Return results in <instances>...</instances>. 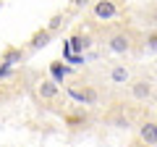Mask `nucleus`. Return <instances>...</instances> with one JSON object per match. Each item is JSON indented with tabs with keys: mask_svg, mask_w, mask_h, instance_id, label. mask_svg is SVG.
Segmentation results:
<instances>
[{
	"mask_svg": "<svg viewBox=\"0 0 157 147\" xmlns=\"http://www.w3.org/2000/svg\"><path fill=\"white\" fill-rule=\"evenodd\" d=\"M128 79H131V74H128V68H126V66H115L110 71V81H113V84H126Z\"/></svg>",
	"mask_w": 157,
	"mask_h": 147,
	"instance_id": "nucleus-10",
	"label": "nucleus"
},
{
	"mask_svg": "<svg viewBox=\"0 0 157 147\" xmlns=\"http://www.w3.org/2000/svg\"><path fill=\"white\" fill-rule=\"evenodd\" d=\"M131 95H134L136 100H149V97H152V84L144 81V79L134 81V84H131Z\"/></svg>",
	"mask_w": 157,
	"mask_h": 147,
	"instance_id": "nucleus-4",
	"label": "nucleus"
},
{
	"mask_svg": "<svg viewBox=\"0 0 157 147\" xmlns=\"http://www.w3.org/2000/svg\"><path fill=\"white\" fill-rule=\"evenodd\" d=\"M50 40H52V32H47V29H39V32L34 34L29 42H32V50H39V47H45Z\"/></svg>",
	"mask_w": 157,
	"mask_h": 147,
	"instance_id": "nucleus-9",
	"label": "nucleus"
},
{
	"mask_svg": "<svg viewBox=\"0 0 157 147\" xmlns=\"http://www.w3.org/2000/svg\"><path fill=\"white\" fill-rule=\"evenodd\" d=\"M73 6H76V8H84V6H89V0H73Z\"/></svg>",
	"mask_w": 157,
	"mask_h": 147,
	"instance_id": "nucleus-15",
	"label": "nucleus"
},
{
	"mask_svg": "<svg viewBox=\"0 0 157 147\" xmlns=\"http://www.w3.org/2000/svg\"><path fill=\"white\" fill-rule=\"evenodd\" d=\"M107 50L115 53V55H123V53H128V50H131V34H126V32L113 34L110 40H107Z\"/></svg>",
	"mask_w": 157,
	"mask_h": 147,
	"instance_id": "nucleus-1",
	"label": "nucleus"
},
{
	"mask_svg": "<svg viewBox=\"0 0 157 147\" xmlns=\"http://www.w3.org/2000/svg\"><path fill=\"white\" fill-rule=\"evenodd\" d=\"M37 92H39L42 100H52V97H58V84H55L52 79H45L42 84L37 87Z\"/></svg>",
	"mask_w": 157,
	"mask_h": 147,
	"instance_id": "nucleus-7",
	"label": "nucleus"
},
{
	"mask_svg": "<svg viewBox=\"0 0 157 147\" xmlns=\"http://www.w3.org/2000/svg\"><path fill=\"white\" fill-rule=\"evenodd\" d=\"M115 124L121 126V129H128V118H115Z\"/></svg>",
	"mask_w": 157,
	"mask_h": 147,
	"instance_id": "nucleus-14",
	"label": "nucleus"
},
{
	"mask_svg": "<svg viewBox=\"0 0 157 147\" xmlns=\"http://www.w3.org/2000/svg\"><path fill=\"white\" fill-rule=\"evenodd\" d=\"M21 58H24V53L18 50V47H8L6 53H3V58H0V66H16V63H21Z\"/></svg>",
	"mask_w": 157,
	"mask_h": 147,
	"instance_id": "nucleus-5",
	"label": "nucleus"
},
{
	"mask_svg": "<svg viewBox=\"0 0 157 147\" xmlns=\"http://www.w3.org/2000/svg\"><path fill=\"white\" fill-rule=\"evenodd\" d=\"M60 24H63V13H55V16L50 18V24H47V32H55Z\"/></svg>",
	"mask_w": 157,
	"mask_h": 147,
	"instance_id": "nucleus-11",
	"label": "nucleus"
},
{
	"mask_svg": "<svg viewBox=\"0 0 157 147\" xmlns=\"http://www.w3.org/2000/svg\"><path fill=\"white\" fill-rule=\"evenodd\" d=\"M139 142H144L149 147L157 145V121H144L139 126Z\"/></svg>",
	"mask_w": 157,
	"mask_h": 147,
	"instance_id": "nucleus-3",
	"label": "nucleus"
},
{
	"mask_svg": "<svg viewBox=\"0 0 157 147\" xmlns=\"http://www.w3.org/2000/svg\"><path fill=\"white\" fill-rule=\"evenodd\" d=\"M50 74H52V81H55V84H63V79L71 74V68L63 66L60 61H52V63H50Z\"/></svg>",
	"mask_w": 157,
	"mask_h": 147,
	"instance_id": "nucleus-6",
	"label": "nucleus"
},
{
	"mask_svg": "<svg viewBox=\"0 0 157 147\" xmlns=\"http://www.w3.org/2000/svg\"><path fill=\"white\" fill-rule=\"evenodd\" d=\"M131 147H149V145H144V142H139V139H136V142H134Z\"/></svg>",
	"mask_w": 157,
	"mask_h": 147,
	"instance_id": "nucleus-16",
	"label": "nucleus"
},
{
	"mask_svg": "<svg viewBox=\"0 0 157 147\" xmlns=\"http://www.w3.org/2000/svg\"><path fill=\"white\" fill-rule=\"evenodd\" d=\"M115 13H118L115 0H97L94 3V16L100 18V21H110Z\"/></svg>",
	"mask_w": 157,
	"mask_h": 147,
	"instance_id": "nucleus-2",
	"label": "nucleus"
},
{
	"mask_svg": "<svg viewBox=\"0 0 157 147\" xmlns=\"http://www.w3.org/2000/svg\"><path fill=\"white\" fill-rule=\"evenodd\" d=\"M84 47H89V40H86V37H78V34H76V37H71V40H68L66 53H71V55H78Z\"/></svg>",
	"mask_w": 157,
	"mask_h": 147,
	"instance_id": "nucleus-8",
	"label": "nucleus"
},
{
	"mask_svg": "<svg viewBox=\"0 0 157 147\" xmlns=\"http://www.w3.org/2000/svg\"><path fill=\"white\" fill-rule=\"evenodd\" d=\"M11 74H13V68H11V66H0V79H8Z\"/></svg>",
	"mask_w": 157,
	"mask_h": 147,
	"instance_id": "nucleus-13",
	"label": "nucleus"
},
{
	"mask_svg": "<svg viewBox=\"0 0 157 147\" xmlns=\"http://www.w3.org/2000/svg\"><path fill=\"white\" fill-rule=\"evenodd\" d=\"M147 50H149V53H157V32H152L149 37H147Z\"/></svg>",
	"mask_w": 157,
	"mask_h": 147,
	"instance_id": "nucleus-12",
	"label": "nucleus"
}]
</instances>
